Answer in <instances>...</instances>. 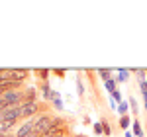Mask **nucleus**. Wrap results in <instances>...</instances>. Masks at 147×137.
I'll return each mask as SVG.
<instances>
[{"instance_id":"nucleus-18","label":"nucleus","mask_w":147,"mask_h":137,"mask_svg":"<svg viewBox=\"0 0 147 137\" xmlns=\"http://www.w3.org/2000/svg\"><path fill=\"white\" fill-rule=\"evenodd\" d=\"M77 88H79V94H82V92H84V88H82V82H80V80H77Z\"/></svg>"},{"instance_id":"nucleus-23","label":"nucleus","mask_w":147,"mask_h":137,"mask_svg":"<svg viewBox=\"0 0 147 137\" xmlns=\"http://www.w3.org/2000/svg\"><path fill=\"white\" fill-rule=\"evenodd\" d=\"M80 137H84V135H80Z\"/></svg>"},{"instance_id":"nucleus-19","label":"nucleus","mask_w":147,"mask_h":137,"mask_svg":"<svg viewBox=\"0 0 147 137\" xmlns=\"http://www.w3.org/2000/svg\"><path fill=\"white\" fill-rule=\"evenodd\" d=\"M102 126H104V133H106V135H108V133H110V126H108V124H106V122H102Z\"/></svg>"},{"instance_id":"nucleus-8","label":"nucleus","mask_w":147,"mask_h":137,"mask_svg":"<svg viewBox=\"0 0 147 137\" xmlns=\"http://www.w3.org/2000/svg\"><path fill=\"white\" fill-rule=\"evenodd\" d=\"M131 126H134V135L136 137H143V127H141L139 122H134Z\"/></svg>"},{"instance_id":"nucleus-12","label":"nucleus","mask_w":147,"mask_h":137,"mask_svg":"<svg viewBox=\"0 0 147 137\" xmlns=\"http://www.w3.org/2000/svg\"><path fill=\"white\" fill-rule=\"evenodd\" d=\"M112 100H114L116 104L124 102V100H122V94H120V90H114V92H112Z\"/></svg>"},{"instance_id":"nucleus-3","label":"nucleus","mask_w":147,"mask_h":137,"mask_svg":"<svg viewBox=\"0 0 147 137\" xmlns=\"http://www.w3.org/2000/svg\"><path fill=\"white\" fill-rule=\"evenodd\" d=\"M22 98H24V94L22 92H16V90H8V92L2 94V100H4L6 104H10V106L12 104H20Z\"/></svg>"},{"instance_id":"nucleus-4","label":"nucleus","mask_w":147,"mask_h":137,"mask_svg":"<svg viewBox=\"0 0 147 137\" xmlns=\"http://www.w3.org/2000/svg\"><path fill=\"white\" fill-rule=\"evenodd\" d=\"M34 126H35V122L34 120H30V122H26L20 129H18V133H16V137H28L32 131H34Z\"/></svg>"},{"instance_id":"nucleus-7","label":"nucleus","mask_w":147,"mask_h":137,"mask_svg":"<svg viewBox=\"0 0 147 137\" xmlns=\"http://www.w3.org/2000/svg\"><path fill=\"white\" fill-rule=\"evenodd\" d=\"M98 75H100V79L106 82V80H110L114 77V71H110V68H98Z\"/></svg>"},{"instance_id":"nucleus-10","label":"nucleus","mask_w":147,"mask_h":137,"mask_svg":"<svg viewBox=\"0 0 147 137\" xmlns=\"http://www.w3.org/2000/svg\"><path fill=\"white\" fill-rule=\"evenodd\" d=\"M127 110H129V104L127 102H120L118 104V112H120L122 116H127Z\"/></svg>"},{"instance_id":"nucleus-16","label":"nucleus","mask_w":147,"mask_h":137,"mask_svg":"<svg viewBox=\"0 0 147 137\" xmlns=\"http://www.w3.org/2000/svg\"><path fill=\"white\" fill-rule=\"evenodd\" d=\"M53 106H55L57 110H61V108H63V102H61L59 98H55V100H53Z\"/></svg>"},{"instance_id":"nucleus-15","label":"nucleus","mask_w":147,"mask_h":137,"mask_svg":"<svg viewBox=\"0 0 147 137\" xmlns=\"http://www.w3.org/2000/svg\"><path fill=\"white\" fill-rule=\"evenodd\" d=\"M28 102H32V100H34V96H35V88H28Z\"/></svg>"},{"instance_id":"nucleus-22","label":"nucleus","mask_w":147,"mask_h":137,"mask_svg":"<svg viewBox=\"0 0 147 137\" xmlns=\"http://www.w3.org/2000/svg\"><path fill=\"white\" fill-rule=\"evenodd\" d=\"M4 137H12V135H8V133H6V135H4Z\"/></svg>"},{"instance_id":"nucleus-9","label":"nucleus","mask_w":147,"mask_h":137,"mask_svg":"<svg viewBox=\"0 0 147 137\" xmlns=\"http://www.w3.org/2000/svg\"><path fill=\"white\" fill-rule=\"evenodd\" d=\"M104 84H106V88H108V90H110V92L118 90V88H116V86H118V80H116V79H110V80H106Z\"/></svg>"},{"instance_id":"nucleus-21","label":"nucleus","mask_w":147,"mask_h":137,"mask_svg":"<svg viewBox=\"0 0 147 137\" xmlns=\"http://www.w3.org/2000/svg\"><path fill=\"white\" fill-rule=\"evenodd\" d=\"M125 137H134V133L131 131H125Z\"/></svg>"},{"instance_id":"nucleus-6","label":"nucleus","mask_w":147,"mask_h":137,"mask_svg":"<svg viewBox=\"0 0 147 137\" xmlns=\"http://www.w3.org/2000/svg\"><path fill=\"white\" fill-rule=\"evenodd\" d=\"M129 73H131V71H127V68H120V71H116V75H118L116 80H118V82H125V80L129 79Z\"/></svg>"},{"instance_id":"nucleus-20","label":"nucleus","mask_w":147,"mask_h":137,"mask_svg":"<svg viewBox=\"0 0 147 137\" xmlns=\"http://www.w3.org/2000/svg\"><path fill=\"white\" fill-rule=\"evenodd\" d=\"M39 75H41V79H47V75H49V71L43 68V71H39Z\"/></svg>"},{"instance_id":"nucleus-5","label":"nucleus","mask_w":147,"mask_h":137,"mask_svg":"<svg viewBox=\"0 0 147 137\" xmlns=\"http://www.w3.org/2000/svg\"><path fill=\"white\" fill-rule=\"evenodd\" d=\"M22 112H24V116H34L35 112H37V104H35V100H32V102H26L22 104Z\"/></svg>"},{"instance_id":"nucleus-14","label":"nucleus","mask_w":147,"mask_h":137,"mask_svg":"<svg viewBox=\"0 0 147 137\" xmlns=\"http://www.w3.org/2000/svg\"><path fill=\"white\" fill-rule=\"evenodd\" d=\"M129 106H131V112H134V114H137V110H139V108H137L136 98H129Z\"/></svg>"},{"instance_id":"nucleus-13","label":"nucleus","mask_w":147,"mask_h":137,"mask_svg":"<svg viewBox=\"0 0 147 137\" xmlns=\"http://www.w3.org/2000/svg\"><path fill=\"white\" fill-rule=\"evenodd\" d=\"M94 133H96V135H102V133H104V126H102V124H94Z\"/></svg>"},{"instance_id":"nucleus-1","label":"nucleus","mask_w":147,"mask_h":137,"mask_svg":"<svg viewBox=\"0 0 147 137\" xmlns=\"http://www.w3.org/2000/svg\"><path fill=\"white\" fill-rule=\"evenodd\" d=\"M51 127H53L51 118H49V116H41L39 120H35L34 131H37L39 135H45V133H49V131H51Z\"/></svg>"},{"instance_id":"nucleus-11","label":"nucleus","mask_w":147,"mask_h":137,"mask_svg":"<svg viewBox=\"0 0 147 137\" xmlns=\"http://www.w3.org/2000/svg\"><path fill=\"white\" fill-rule=\"evenodd\" d=\"M129 124H134V122H129V118H127V116H122V120H120V127L127 131V127H129Z\"/></svg>"},{"instance_id":"nucleus-17","label":"nucleus","mask_w":147,"mask_h":137,"mask_svg":"<svg viewBox=\"0 0 147 137\" xmlns=\"http://www.w3.org/2000/svg\"><path fill=\"white\" fill-rule=\"evenodd\" d=\"M131 73H136V75H139V80H141V77L145 75V71H143V68H134Z\"/></svg>"},{"instance_id":"nucleus-2","label":"nucleus","mask_w":147,"mask_h":137,"mask_svg":"<svg viewBox=\"0 0 147 137\" xmlns=\"http://www.w3.org/2000/svg\"><path fill=\"white\" fill-rule=\"evenodd\" d=\"M24 118V112H22V104H12L10 108H6L4 112H2V122L4 120H20Z\"/></svg>"}]
</instances>
